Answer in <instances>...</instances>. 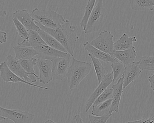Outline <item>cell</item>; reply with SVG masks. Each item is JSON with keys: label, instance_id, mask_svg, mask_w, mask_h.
<instances>
[{"label": "cell", "instance_id": "obj_1", "mask_svg": "<svg viewBox=\"0 0 154 123\" xmlns=\"http://www.w3.org/2000/svg\"><path fill=\"white\" fill-rule=\"evenodd\" d=\"M41 30L49 34L61 43L68 53L74 57V53L76 47V42L79 37L77 35L76 27L66 20L62 27L57 29L48 28L35 22Z\"/></svg>", "mask_w": 154, "mask_h": 123}, {"label": "cell", "instance_id": "obj_2", "mask_svg": "<svg viewBox=\"0 0 154 123\" xmlns=\"http://www.w3.org/2000/svg\"><path fill=\"white\" fill-rule=\"evenodd\" d=\"M30 15L36 22L51 29L60 28L66 21L62 15L51 9L39 10L35 8Z\"/></svg>", "mask_w": 154, "mask_h": 123}, {"label": "cell", "instance_id": "obj_3", "mask_svg": "<svg viewBox=\"0 0 154 123\" xmlns=\"http://www.w3.org/2000/svg\"><path fill=\"white\" fill-rule=\"evenodd\" d=\"M91 64L73 58L72 62L66 74L70 90L76 88L81 82L89 74Z\"/></svg>", "mask_w": 154, "mask_h": 123}, {"label": "cell", "instance_id": "obj_4", "mask_svg": "<svg viewBox=\"0 0 154 123\" xmlns=\"http://www.w3.org/2000/svg\"><path fill=\"white\" fill-rule=\"evenodd\" d=\"M106 16L107 12L103 6V0H98L84 31L85 34H91L100 30L106 21Z\"/></svg>", "mask_w": 154, "mask_h": 123}, {"label": "cell", "instance_id": "obj_5", "mask_svg": "<svg viewBox=\"0 0 154 123\" xmlns=\"http://www.w3.org/2000/svg\"><path fill=\"white\" fill-rule=\"evenodd\" d=\"M35 118L34 114L27 111L17 110L8 109L1 106L0 120H11L14 123H32Z\"/></svg>", "mask_w": 154, "mask_h": 123}, {"label": "cell", "instance_id": "obj_6", "mask_svg": "<svg viewBox=\"0 0 154 123\" xmlns=\"http://www.w3.org/2000/svg\"><path fill=\"white\" fill-rule=\"evenodd\" d=\"M113 38L111 31L105 30L101 31L96 38L88 42L95 48L112 56L114 51Z\"/></svg>", "mask_w": 154, "mask_h": 123}, {"label": "cell", "instance_id": "obj_7", "mask_svg": "<svg viewBox=\"0 0 154 123\" xmlns=\"http://www.w3.org/2000/svg\"><path fill=\"white\" fill-rule=\"evenodd\" d=\"M73 57L68 53L64 57L52 60L53 80H63L66 77Z\"/></svg>", "mask_w": 154, "mask_h": 123}, {"label": "cell", "instance_id": "obj_8", "mask_svg": "<svg viewBox=\"0 0 154 123\" xmlns=\"http://www.w3.org/2000/svg\"><path fill=\"white\" fill-rule=\"evenodd\" d=\"M7 60V65L11 70L24 80L33 83L39 79V77L26 72L13 56H8Z\"/></svg>", "mask_w": 154, "mask_h": 123}, {"label": "cell", "instance_id": "obj_9", "mask_svg": "<svg viewBox=\"0 0 154 123\" xmlns=\"http://www.w3.org/2000/svg\"><path fill=\"white\" fill-rule=\"evenodd\" d=\"M0 72H1V77L2 80L6 82H21L26 84L35 87L43 89L49 90L47 87H42L41 86L36 85L34 83L28 82L24 80L17 75H16L11 70L7 65V62H2L0 65Z\"/></svg>", "mask_w": 154, "mask_h": 123}, {"label": "cell", "instance_id": "obj_10", "mask_svg": "<svg viewBox=\"0 0 154 123\" xmlns=\"http://www.w3.org/2000/svg\"><path fill=\"white\" fill-rule=\"evenodd\" d=\"M113 73L112 72L107 74L103 80L100 83H99V86L95 89L93 92L91 94L90 98L86 101L85 105V111L87 112L91 108L93 104L97 98L107 89V88L113 82Z\"/></svg>", "mask_w": 154, "mask_h": 123}, {"label": "cell", "instance_id": "obj_11", "mask_svg": "<svg viewBox=\"0 0 154 123\" xmlns=\"http://www.w3.org/2000/svg\"><path fill=\"white\" fill-rule=\"evenodd\" d=\"M37 66L39 71V82L48 84L53 80V62L50 60L37 59Z\"/></svg>", "mask_w": 154, "mask_h": 123}, {"label": "cell", "instance_id": "obj_12", "mask_svg": "<svg viewBox=\"0 0 154 123\" xmlns=\"http://www.w3.org/2000/svg\"><path fill=\"white\" fill-rule=\"evenodd\" d=\"M34 48L37 52L36 57L38 59L52 61L56 58L64 57L68 54L58 51L47 45H40Z\"/></svg>", "mask_w": 154, "mask_h": 123}, {"label": "cell", "instance_id": "obj_13", "mask_svg": "<svg viewBox=\"0 0 154 123\" xmlns=\"http://www.w3.org/2000/svg\"><path fill=\"white\" fill-rule=\"evenodd\" d=\"M141 72L139 66V62H134L125 67L122 77L123 78V89L138 79Z\"/></svg>", "mask_w": 154, "mask_h": 123}, {"label": "cell", "instance_id": "obj_14", "mask_svg": "<svg viewBox=\"0 0 154 123\" xmlns=\"http://www.w3.org/2000/svg\"><path fill=\"white\" fill-rule=\"evenodd\" d=\"M13 18L17 19L26 27L28 31L34 30L38 31L40 28L35 22V20L29 13L27 10H17L12 14Z\"/></svg>", "mask_w": 154, "mask_h": 123}, {"label": "cell", "instance_id": "obj_15", "mask_svg": "<svg viewBox=\"0 0 154 123\" xmlns=\"http://www.w3.org/2000/svg\"><path fill=\"white\" fill-rule=\"evenodd\" d=\"M83 46H84L85 50L87 51L89 53V54L104 62L107 63H115L119 62V60H117L114 56L95 48L90 44L88 42L85 43L83 44Z\"/></svg>", "mask_w": 154, "mask_h": 123}, {"label": "cell", "instance_id": "obj_16", "mask_svg": "<svg viewBox=\"0 0 154 123\" xmlns=\"http://www.w3.org/2000/svg\"><path fill=\"white\" fill-rule=\"evenodd\" d=\"M123 78H121L117 83L112 85V89L113 90L112 93V103L110 110V114L112 112H119V108L120 102L122 95L123 92Z\"/></svg>", "mask_w": 154, "mask_h": 123}, {"label": "cell", "instance_id": "obj_17", "mask_svg": "<svg viewBox=\"0 0 154 123\" xmlns=\"http://www.w3.org/2000/svg\"><path fill=\"white\" fill-rule=\"evenodd\" d=\"M112 56L126 66L134 62L137 56V53L135 47L133 46L130 49L123 51H118L114 50Z\"/></svg>", "mask_w": 154, "mask_h": 123}, {"label": "cell", "instance_id": "obj_18", "mask_svg": "<svg viewBox=\"0 0 154 123\" xmlns=\"http://www.w3.org/2000/svg\"><path fill=\"white\" fill-rule=\"evenodd\" d=\"M15 53V59L19 61L21 59L27 60L32 59L36 56L37 52L33 47H26L17 46L13 47Z\"/></svg>", "mask_w": 154, "mask_h": 123}, {"label": "cell", "instance_id": "obj_19", "mask_svg": "<svg viewBox=\"0 0 154 123\" xmlns=\"http://www.w3.org/2000/svg\"><path fill=\"white\" fill-rule=\"evenodd\" d=\"M28 32V39L24 40L21 43H18V45L26 47H35L41 44L47 45L38 31L29 30Z\"/></svg>", "mask_w": 154, "mask_h": 123}, {"label": "cell", "instance_id": "obj_20", "mask_svg": "<svg viewBox=\"0 0 154 123\" xmlns=\"http://www.w3.org/2000/svg\"><path fill=\"white\" fill-rule=\"evenodd\" d=\"M137 42L136 37H130L127 34L124 33L118 40L114 42V50L118 51L128 50L133 46V43Z\"/></svg>", "mask_w": 154, "mask_h": 123}, {"label": "cell", "instance_id": "obj_21", "mask_svg": "<svg viewBox=\"0 0 154 123\" xmlns=\"http://www.w3.org/2000/svg\"><path fill=\"white\" fill-rule=\"evenodd\" d=\"M131 9L135 11H153L154 0H129Z\"/></svg>", "mask_w": 154, "mask_h": 123}, {"label": "cell", "instance_id": "obj_22", "mask_svg": "<svg viewBox=\"0 0 154 123\" xmlns=\"http://www.w3.org/2000/svg\"><path fill=\"white\" fill-rule=\"evenodd\" d=\"M38 32L39 33V35L43 40L45 41V43L48 46L58 51H61L64 52L68 53L66 49L63 46V45L59 43L54 37L41 29Z\"/></svg>", "mask_w": 154, "mask_h": 123}, {"label": "cell", "instance_id": "obj_23", "mask_svg": "<svg viewBox=\"0 0 154 123\" xmlns=\"http://www.w3.org/2000/svg\"><path fill=\"white\" fill-rule=\"evenodd\" d=\"M112 103V99L111 98L96 106L93 107L91 115L97 116L112 115L110 114Z\"/></svg>", "mask_w": 154, "mask_h": 123}, {"label": "cell", "instance_id": "obj_24", "mask_svg": "<svg viewBox=\"0 0 154 123\" xmlns=\"http://www.w3.org/2000/svg\"><path fill=\"white\" fill-rule=\"evenodd\" d=\"M88 56L90 57L91 59L98 82L99 83H100L104 79L105 76L107 75V71L105 68L103 67L101 63L100 62L99 59L95 58L94 56H93L90 54H88Z\"/></svg>", "mask_w": 154, "mask_h": 123}, {"label": "cell", "instance_id": "obj_25", "mask_svg": "<svg viewBox=\"0 0 154 123\" xmlns=\"http://www.w3.org/2000/svg\"><path fill=\"white\" fill-rule=\"evenodd\" d=\"M96 0H91L87 3V5L85 8L84 15L83 16L82 19L80 23V26L82 28V30L84 31L87 26L88 20L90 18V16L94 8V5Z\"/></svg>", "mask_w": 154, "mask_h": 123}, {"label": "cell", "instance_id": "obj_26", "mask_svg": "<svg viewBox=\"0 0 154 123\" xmlns=\"http://www.w3.org/2000/svg\"><path fill=\"white\" fill-rule=\"evenodd\" d=\"M138 62L139 66L141 70L154 71V56H142Z\"/></svg>", "mask_w": 154, "mask_h": 123}, {"label": "cell", "instance_id": "obj_27", "mask_svg": "<svg viewBox=\"0 0 154 123\" xmlns=\"http://www.w3.org/2000/svg\"><path fill=\"white\" fill-rule=\"evenodd\" d=\"M18 62L26 72L33 74L36 77H39L37 75L34 70V66L36 65L37 62V59L36 58H33L27 60L21 59L19 60Z\"/></svg>", "mask_w": 154, "mask_h": 123}, {"label": "cell", "instance_id": "obj_28", "mask_svg": "<svg viewBox=\"0 0 154 123\" xmlns=\"http://www.w3.org/2000/svg\"><path fill=\"white\" fill-rule=\"evenodd\" d=\"M111 65L113 73V82L118 81L121 78H122L126 66L121 62L112 63Z\"/></svg>", "mask_w": 154, "mask_h": 123}, {"label": "cell", "instance_id": "obj_29", "mask_svg": "<svg viewBox=\"0 0 154 123\" xmlns=\"http://www.w3.org/2000/svg\"><path fill=\"white\" fill-rule=\"evenodd\" d=\"M13 21L20 36L24 40L28 39L29 32L26 27L15 18H13Z\"/></svg>", "mask_w": 154, "mask_h": 123}, {"label": "cell", "instance_id": "obj_30", "mask_svg": "<svg viewBox=\"0 0 154 123\" xmlns=\"http://www.w3.org/2000/svg\"><path fill=\"white\" fill-rule=\"evenodd\" d=\"M113 93V90L111 89H106L95 100L94 104H93V107L96 106L105 101H107L108 100L112 98Z\"/></svg>", "mask_w": 154, "mask_h": 123}, {"label": "cell", "instance_id": "obj_31", "mask_svg": "<svg viewBox=\"0 0 154 123\" xmlns=\"http://www.w3.org/2000/svg\"><path fill=\"white\" fill-rule=\"evenodd\" d=\"M111 116L112 115H109L102 116H97L90 114L89 115V118L90 123H106Z\"/></svg>", "mask_w": 154, "mask_h": 123}, {"label": "cell", "instance_id": "obj_32", "mask_svg": "<svg viewBox=\"0 0 154 123\" xmlns=\"http://www.w3.org/2000/svg\"><path fill=\"white\" fill-rule=\"evenodd\" d=\"M127 123H154V117L144 118L140 120L128 121Z\"/></svg>", "mask_w": 154, "mask_h": 123}, {"label": "cell", "instance_id": "obj_33", "mask_svg": "<svg viewBox=\"0 0 154 123\" xmlns=\"http://www.w3.org/2000/svg\"><path fill=\"white\" fill-rule=\"evenodd\" d=\"M7 15V11L4 9V1L3 0H0V16L4 17Z\"/></svg>", "mask_w": 154, "mask_h": 123}, {"label": "cell", "instance_id": "obj_34", "mask_svg": "<svg viewBox=\"0 0 154 123\" xmlns=\"http://www.w3.org/2000/svg\"><path fill=\"white\" fill-rule=\"evenodd\" d=\"M0 35V43L1 44H5L8 40L7 33L4 31H1Z\"/></svg>", "mask_w": 154, "mask_h": 123}, {"label": "cell", "instance_id": "obj_35", "mask_svg": "<svg viewBox=\"0 0 154 123\" xmlns=\"http://www.w3.org/2000/svg\"><path fill=\"white\" fill-rule=\"evenodd\" d=\"M148 80L150 83V89L154 92V74L153 75L149 76Z\"/></svg>", "mask_w": 154, "mask_h": 123}, {"label": "cell", "instance_id": "obj_36", "mask_svg": "<svg viewBox=\"0 0 154 123\" xmlns=\"http://www.w3.org/2000/svg\"><path fill=\"white\" fill-rule=\"evenodd\" d=\"M74 119L75 120L76 123H84L82 118L79 114H76L74 116Z\"/></svg>", "mask_w": 154, "mask_h": 123}, {"label": "cell", "instance_id": "obj_37", "mask_svg": "<svg viewBox=\"0 0 154 123\" xmlns=\"http://www.w3.org/2000/svg\"><path fill=\"white\" fill-rule=\"evenodd\" d=\"M44 123H56V122H55L54 121H53V120H51V119H48V120H46V121H45L44 122Z\"/></svg>", "mask_w": 154, "mask_h": 123}, {"label": "cell", "instance_id": "obj_38", "mask_svg": "<svg viewBox=\"0 0 154 123\" xmlns=\"http://www.w3.org/2000/svg\"><path fill=\"white\" fill-rule=\"evenodd\" d=\"M91 0H88V2H89L91 1Z\"/></svg>", "mask_w": 154, "mask_h": 123}]
</instances>
